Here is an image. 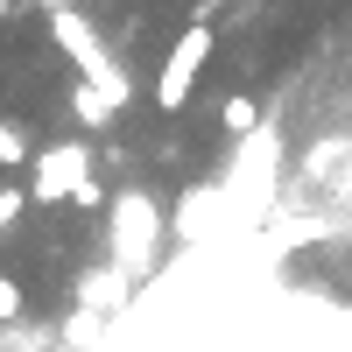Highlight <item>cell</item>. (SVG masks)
Listing matches in <instances>:
<instances>
[{"label":"cell","instance_id":"cell-1","mask_svg":"<svg viewBox=\"0 0 352 352\" xmlns=\"http://www.w3.org/2000/svg\"><path fill=\"white\" fill-rule=\"evenodd\" d=\"M28 204H71V212H99L106 190L92 184V148L85 141H56V148L28 155Z\"/></svg>","mask_w":352,"mask_h":352},{"label":"cell","instance_id":"cell-2","mask_svg":"<svg viewBox=\"0 0 352 352\" xmlns=\"http://www.w3.org/2000/svg\"><path fill=\"white\" fill-rule=\"evenodd\" d=\"M50 36H56V50H64L71 64L85 71V85H92V92H99V99H106L113 113H120V106L134 99V85H127V71H120V64H113V56H106V43H99V28L85 21L78 8H50Z\"/></svg>","mask_w":352,"mask_h":352},{"label":"cell","instance_id":"cell-3","mask_svg":"<svg viewBox=\"0 0 352 352\" xmlns=\"http://www.w3.org/2000/svg\"><path fill=\"white\" fill-rule=\"evenodd\" d=\"M212 28L204 21H190L184 36H176L169 50H162V71H155V106L162 113H184L190 99H197V78H204V64H212Z\"/></svg>","mask_w":352,"mask_h":352},{"label":"cell","instance_id":"cell-4","mask_svg":"<svg viewBox=\"0 0 352 352\" xmlns=\"http://www.w3.org/2000/svg\"><path fill=\"white\" fill-rule=\"evenodd\" d=\"M113 226H120V254L127 261H148V247H155V204L148 197H141V190L113 197Z\"/></svg>","mask_w":352,"mask_h":352},{"label":"cell","instance_id":"cell-5","mask_svg":"<svg viewBox=\"0 0 352 352\" xmlns=\"http://www.w3.org/2000/svg\"><path fill=\"white\" fill-rule=\"evenodd\" d=\"M219 127H226V134H254V127H261V99H254V92H232V99L219 106Z\"/></svg>","mask_w":352,"mask_h":352},{"label":"cell","instance_id":"cell-6","mask_svg":"<svg viewBox=\"0 0 352 352\" xmlns=\"http://www.w3.org/2000/svg\"><path fill=\"white\" fill-rule=\"evenodd\" d=\"M28 155H36V148L21 141V127H14V120H0V169H28Z\"/></svg>","mask_w":352,"mask_h":352},{"label":"cell","instance_id":"cell-7","mask_svg":"<svg viewBox=\"0 0 352 352\" xmlns=\"http://www.w3.org/2000/svg\"><path fill=\"white\" fill-rule=\"evenodd\" d=\"M71 106H78V120H85V127H106V113H113V106L92 92V85H71Z\"/></svg>","mask_w":352,"mask_h":352},{"label":"cell","instance_id":"cell-8","mask_svg":"<svg viewBox=\"0 0 352 352\" xmlns=\"http://www.w3.org/2000/svg\"><path fill=\"white\" fill-rule=\"evenodd\" d=\"M28 219V190H14V184H0V240Z\"/></svg>","mask_w":352,"mask_h":352},{"label":"cell","instance_id":"cell-9","mask_svg":"<svg viewBox=\"0 0 352 352\" xmlns=\"http://www.w3.org/2000/svg\"><path fill=\"white\" fill-rule=\"evenodd\" d=\"M8 317H21V282L0 275V324H8Z\"/></svg>","mask_w":352,"mask_h":352},{"label":"cell","instance_id":"cell-10","mask_svg":"<svg viewBox=\"0 0 352 352\" xmlns=\"http://www.w3.org/2000/svg\"><path fill=\"white\" fill-rule=\"evenodd\" d=\"M14 8H21V0H0V21H8V14H14Z\"/></svg>","mask_w":352,"mask_h":352},{"label":"cell","instance_id":"cell-11","mask_svg":"<svg viewBox=\"0 0 352 352\" xmlns=\"http://www.w3.org/2000/svg\"><path fill=\"white\" fill-rule=\"evenodd\" d=\"M43 8H64V0H43Z\"/></svg>","mask_w":352,"mask_h":352}]
</instances>
